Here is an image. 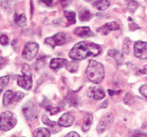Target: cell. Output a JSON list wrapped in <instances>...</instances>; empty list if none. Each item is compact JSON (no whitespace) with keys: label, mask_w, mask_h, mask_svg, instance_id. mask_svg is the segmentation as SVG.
Wrapping results in <instances>:
<instances>
[{"label":"cell","mask_w":147,"mask_h":137,"mask_svg":"<svg viewBox=\"0 0 147 137\" xmlns=\"http://www.w3.org/2000/svg\"><path fill=\"white\" fill-rule=\"evenodd\" d=\"M110 2L109 0H97L93 4V7L98 10H106L110 7Z\"/></svg>","instance_id":"cell-18"},{"label":"cell","mask_w":147,"mask_h":137,"mask_svg":"<svg viewBox=\"0 0 147 137\" xmlns=\"http://www.w3.org/2000/svg\"><path fill=\"white\" fill-rule=\"evenodd\" d=\"M67 42H69V39H68L67 34L65 32H58L52 37L47 38L44 40L46 44L49 45L53 49H54L56 46H63Z\"/></svg>","instance_id":"cell-6"},{"label":"cell","mask_w":147,"mask_h":137,"mask_svg":"<svg viewBox=\"0 0 147 137\" xmlns=\"http://www.w3.org/2000/svg\"><path fill=\"white\" fill-rule=\"evenodd\" d=\"M138 7V5L135 0H130L129 3H128V9H129L130 12H132V13H134Z\"/></svg>","instance_id":"cell-27"},{"label":"cell","mask_w":147,"mask_h":137,"mask_svg":"<svg viewBox=\"0 0 147 137\" xmlns=\"http://www.w3.org/2000/svg\"><path fill=\"white\" fill-rule=\"evenodd\" d=\"M108 92H109V94H110V96H113V95H114V94H115V91H113V90H108Z\"/></svg>","instance_id":"cell-37"},{"label":"cell","mask_w":147,"mask_h":137,"mask_svg":"<svg viewBox=\"0 0 147 137\" xmlns=\"http://www.w3.org/2000/svg\"><path fill=\"white\" fill-rule=\"evenodd\" d=\"M1 130L7 131L12 129L17 124V119L15 115L10 111H5L1 113Z\"/></svg>","instance_id":"cell-4"},{"label":"cell","mask_w":147,"mask_h":137,"mask_svg":"<svg viewBox=\"0 0 147 137\" xmlns=\"http://www.w3.org/2000/svg\"><path fill=\"white\" fill-rule=\"evenodd\" d=\"M68 63L67 59H62V58H55L53 59L50 62V68L51 70L58 71L60 69L66 66Z\"/></svg>","instance_id":"cell-14"},{"label":"cell","mask_w":147,"mask_h":137,"mask_svg":"<svg viewBox=\"0 0 147 137\" xmlns=\"http://www.w3.org/2000/svg\"><path fill=\"white\" fill-rule=\"evenodd\" d=\"M107 55L110 56V57H113L115 59L117 63L118 64H121L123 61V56L121 53H120L119 51L116 50H110L107 52Z\"/></svg>","instance_id":"cell-20"},{"label":"cell","mask_w":147,"mask_h":137,"mask_svg":"<svg viewBox=\"0 0 147 137\" xmlns=\"http://www.w3.org/2000/svg\"><path fill=\"white\" fill-rule=\"evenodd\" d=\"M39 50L38 45L35 42H28L24 46L22 52V57L27 61H32L38 54Z\"/></svg>","instance_id":"cell-5"},{"label":"cell","mask_w":147,"mask_h":137,"mask_svg":"<svg viewBox=\"0 0 147 137\" xmlns=\"http://www.w3.org/2000/svg\"><path fill=\"white\" fill-rule=\"evenodd\" d=\"M33 137H51V133L49 129L46 128H37L32 134Z\"/></svg>","instance_id":"cell-19"},{"label":"cell","mask_w":147,"mask_h":137,"mask_svg":"<svg viewBox=\"0 0 147 137\" xmlns=\"http://www.w3.org/2000/svg\"><path fill=\"white\" fill-rule=\"evenodd\" d=\"M22 112L27 120H29V121H31L37 117L36 108H35L32 102L25 104V105L22 108Z\"/></svg>","instance_id":"cell-9"},{"label":"cell","mask_w":147,"mask_h":137,"mask_svg":"<svg viewBox=\"0 0 147 137\" xmlns=\"http://www.w3.org/2000/svg\"><path fill=\"white\" fill-rule=\"evenodd\" d=\"M65 137H80V135H79L78 133L75 132V131H71V132L66 134V135L65 136Z\"/></svg>","instance_id":"cell-35"},{"label":"cell","mask_w":147,"mask_h":137,"mask_svg":"<svg viewBox=\"0 0 147 137\" xmlns=\"http://www.w3.org/2000/svg\"><path fill=\"white\" fill-rule=\"evenodd\" d=\"M93 122V116L92 113H87L84 115L83 118V124H82V131L84 132L88 131L91 128Z\"/></svg>","instance_id":"cell-16"},{"label":"cell","mask_w":147,"mask_h":137,"mask_svg":"<svg viewBox=\"0 0 147 137\" xmlns=\"http://www.w3.org/2000/svg\"><path fill=\"white\" fill-rule=\"evenodd\" d=\"M13 20L15 24H17L18 26L21 27V28L26 26L27 18L25 14H18V12H15L13 17Z\"/></svg>","instance_id":"cell-17"},{"label":"cell","mask_w":147,"mask_h":137,"mask_svg":"<svg viewBox=\"0 0 147 137\" xmlns=\"http://www.w3.org/2000/svg\"><path fill=\"white\" fill-rule=\"evenodd\" d=\"M127 1H130V0H127Z\"/></svg>","instance_id":"cell-38"},{"label":"cell","mask_w":147,"mask_h":137,"mask_svg":"<svg viewBox=\"0 0 147 137\" xmlns=\"http://www.w3.org/2000/svg\"><path fill=\"white\" fill-rule=\"evenodd\" d=\"M22 137H25V136H22Z\"/></svg>","instance_id":"cell-39"},{"label":"cell","mask_w":147,"mask_h":137,"mask_svg":"<svg viewBox=\"0 0 147 137\" xmlns=\"http://www.w3.org/2000/svg\"><path fill=\"white\" fill-rule=\"evenodd\" d=\"M132 137H147V133H143L140 132V131H137L135 134H133Z\"/></svg>","instance_id":"cell-32"},{"label":"cell","mask_w":147,"mask_h":137,"mask_svg":"<svg viewBox=\"0 0 147 137\" xmlns=\"http://www.w3.org/2000/svg\"><path fill=\"white\" fill-rule=\"evenodd\" d=\"M87 77L92 82L100 84L105 77V69L103 65L95 60H90L86 70Z\"/></svg>","instance_id":"cell-2"},{"label":"cell","mask_w":147,"mask_h":137,"mask_svg":"<svg viewBox=\"0 0 147 137\" xmlns=\"http://www.w3.org/2000/svg\"><path fill=\"white\" fill-rule=\"evenodd\" d=\"M74 122V116L70 113L63 114L59 119V124L61 127H69Z\"/></svg>","instance_id":"cell-12"},{"label":"cell","mask_w":147,"mask_h":137,"mask_svg":"<svg viewBox=\"0 0 147 137\" xmlns=\"http://www.w3.org/2000/svg\"><path fill=\"white\" fill-rule=\"evenodd\" d=\"M73 32L80 38H90L94 36V33L89 27H78L74 30Z\"/></svg>","instance_id":"cell-13"},{"label":"cell","mask_w":147,"mask_h":137,"mask_svg":"<svg viewBox=\"0 0 147 137\" xmlns=\"http://www.w3.org/2000/svg\"><path fill=\"white\" fill-rule=\"evenodd\" d=\"M139 92L147 100V84L141 86V88L139 89Z\"/></svg>","instance_id":"cell-30"},{"label":"cell","mask_w":147,"mask_h":137,"mask_svg":"<svg viewBox=\"0 0 147 137\" xmlns=\"http://www.w3.org/2000/svg\"><path fill=\"white\" fill-rule=\"evenodd\" d=\"M41 105L42 108H43L44 109H46V111H51L52 109V105H51V103L49 101V100H46L45 99L43 102H42V103L40 104Z\"/></svg>","instance_id":"cell-28"},{"label":"cell","mask_w":147,"mask_h":137,"mask_svg":"<svg viewBox=\"0 0 147 137\" xmlns=\"http://www.w3.org/2000/svg\"><path fill=\"white\" fill-rule=\"evenodd\" d=\"M88 1H90V0H88Z\"/></svg>","instance_id":"cell-40"},{"label":"cell","mask_w":147,"mask_h":137,"mask_svg":"<svg viewBox=\"0 0 147 137\" xmlns=\"http://www.w3.org/2000/svg\"><path fill=\"white\" fill-rule=\"evenodd\" d=\"M59 2H60L61 5L62 7L65 8L67 7L71 3L72 0H59Z\"/></svg>","instance_id":"cell-31"},{"label":"cell","mask_w":147,"mask_h":137,"mask_svg":"<svg viewBox=\"0 0 147 137\" xmlns=\"http://www.w3.org/2000/svg\"><path fill=\"white\" fill-rule=\"evenodd\" d=\"M131 41L129 38H125L123 42V51L124 53H125V54H128L129 53L130 50H131Z\"/></svg>","instance_id":"cell-24"},{"label":"cell","mask_w":147,"mask_h":137,"mask_svg":"<svg viewBox=\"0 0 147 137\" xmlns=\"http://www.w3.org/2000/svg\"><path fill=\"white\" fill-rule=\"evenodd\" d=\"M79 18L80 20L82 22H87L92 18V15L90 13V11L86 9H83L79 13Z\"/></svg>","instance_id":"cell-21"},{"label":"cell","mask_w":147,"mask_h":137,"mask_svg":"<svg viewBox=\"0 0 147 137\" xmlns=\"http://www.w3.org/2000/svg\"><path fill=\"white\" fill-rule=\"evenodd\" d=\"M60 112V108L59 107H54V108H52V109L50 111L51 113V115H56L58 113Z\"/></svg>","instance_id":"cell-34"},{"label":"cell","mask_w":147,"mask_h":137,"mask_svg":"<svg viewBox=\"0 0 147 137\" xmlns=\"http://www.w3.org/2000/svg\"><path fill=\"white\" fill-rule=\"evenodd\" d=\"M64 15L67 19L69 25H74L75 24L77 20H76V13L73 11H64Z\"/></svg>","instance_id":"cell-22"},{"label":"cell","mask_w":147,"mask_h":137,"mask_svg":"<svg viewBox=\"0 0 147 137\" xmlns=\"http://www.w3.org/2000/svg\"><path fill=\"white\" fill-rule=\"evenodd\" d=\"M41 119H42V121H43V124H46V125H47V126H49L54 127L56 126V123L55 122V121H51V120L49 118V117H48L46 115H43V116H42Z\"/></svg>","instance_id":"cell-26"},{"label":"cell","mask_w":147,"mask_h":137,"mask_svg":"<svg viewBox=\"0 0 147 137\" xmlns=\"http://www.w3.org/2000/svg\"><path fill=\"white\" fill-rule=\"evenodd\" d=\"M134 55L140 59H147V42L138 41L134 44Z\"/></svg>","instance_id":"cell-7"},{"label":"cell","mask_w":147,"mask_h":137,"mask_svg":"<svg viewBox=\"0 0 147 137\" xmlns=\"http://www.w3.org/2000/svg\"><path fill=\"white\" fill-rule=\"evenodd\" d=\"M78 67H79V64L75 60H74L70 62H68L67 64L66 65V70H68L69 72H71V73L77 72V70H78Z\"/></svg>","instance_id":"cell-23"},{"label":"cell","mask_w":147,"mask_h":137,"mask_svg":"<svg viewBox=\"0 0 147 137\" xmlns=\"http://www.w3.org/2000/svg\"><path fill=\"white\" fill-rule=\"evenodd\" d=\"M1 45L2 46H7L9 44V38L7 35H4L2 34V36H1Z\"/></svg>","instance_id":"cell-29"},{"label":"cell","mask_w":147,"mask_h":137,"mask_svg":"<svg viewBox=\"0 0 147 137\" xmlns=\"http://www.w3.org/2000/svg\"><path fill=\"white\" fill-rule=\"evenodd\" d=\"M41 2H43L45 5H46L47 7H52L53 4V0H40Z\"/></svg>","instance_id":"cell-33"},{"label":"cell","mask_w":147,"mask_h":137,"mask_svg":"<svg viewBox=\"0 0 147 137\" xmlns=\"http://www.w3.org/2000/svg\"><path fill=\"white\" fill-rule=\"evenodd\" d=\"M113 121V117L112 114H108V115L105 116L103 118H102L100 122H99L98 126L97 127V132L99 134H102V133L104 132L111 125Z\"/></svg>","instance_id":"cell-10"},{"label":"cell","mask_w":147,"mask_h":137,"mask_svg":"<svg viewBox=\"0 0 147 137\" xmlns=\"http://www.w3.org/2000/svg\"><path fill=\"white\" fill-rule=\"evenodd\" d=\"M22 75L18 76V84L25 90H30L32 86V77L30 68L28 64L25 63L22 69Z\"/></svg>","instance_id":"cell-3"},{"label":"cell","mask_w":147,"mask_h":137,"mask_svg":"<svg viewBox=\"0 0 147 137\" xmlns=\"http://www.w3.org/2000/svg\"><path fill=\"white\" fill-rule=\"evenodd\" d=\"M16 103L15 92L12 90H7L5 92L3 97V103L5 107H9L11 105Z\"/></svg>","instance_id":"cell-15"},{"label":"cell","mask_w":147,"mask_h":137,"mask_svg":"<svg viewBox=\"0 0 147 137\" xmlns=\"http://www.w3.org/2000/svg\"><path fill=\"white\" fill-rule=\"evenodd\" d=\"M9 82V76H4L1 77L0 80V87H1V92H2L3 90L6 88L7 86L8 85Z\"/></svg>","instance_id":"cell-25"},{"label":"cell","mask_w":147,"mask_h":137,"mask_svg":"<svg viewBox=\"0 0 147 137\" xmlns=\"http://www.w3.org/2000/svg\"><path fill=\"white\" fill-rule=\"evenodd\" d=\"M140 72H141V74H147V65H146V66H144V69H143V70H141Z\"/></svg>","instance_id":"cell-36"},{"label":"cell","mask_w":147,"mask_h":137,"mask_svg":"<svg viewBox=\"0 0 147 137\" xmlns=\"http://www.w3.org/2000/svg\"><path fill=\"white\" fill-rule=\"evenodd\" d=\"M102 49L99 45L89 41H82L76 43L69 52V57L73 60L80 61L87 58L99 56Z\"/></svg>","instance_id":"cell-1"},{"label":"cell","mask_w":147,"mask_h":137,"mask_svg":"<svg viewBox=\"0 0 147 137\" xmlns=\"http://www.w3.org/2000/svg\"><path fill=\"white\" fill-rule=\"evenodd\" d=\"M120 29H121V25L117 22L113 21V22H107L105 25H102L101 27H100L97 29V31L101 34H102V35H104V36H106V35L110 33V32H112V31L118 30Z\"/></svg>","instance_id":"cell-8"},{"label":"cell","mask_w":147,"mask_h":137,"mask_svg":"<svg viewBox=\"0 0 147 137\" xmlns=\"http://www.w3.org/2000/svg\"><path fill=\"white\" fill-rule=\"evenodd\" d=\"M87 94L90 97H92L96 100H100L105 97L104 90L101 87H91L87 91Z\"/></svg>","instance_id":"cell-11"}]
</instances>
